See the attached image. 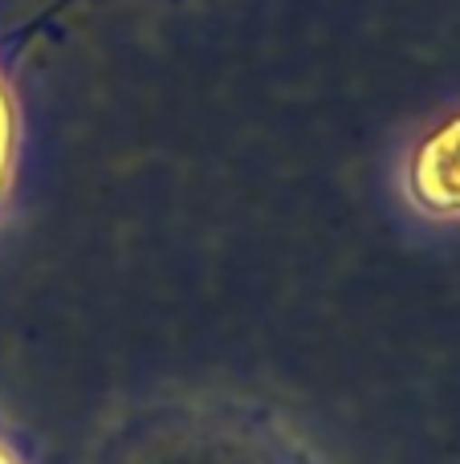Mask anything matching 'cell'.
Masks as SVG:
<instances>
[{"instance_id":"6da1fadb","label":"cell","mask_w":460,"mask_h":464,"mask_svg":"<svg viewBox=\"0 0 460 464\" xmlns=\"http://www.w3.org/2000/svg\"><path fill=\"white\" fill-rule=\"evenodd\" d=\"M412 192L432 212H460V119L420 147L412 163Z\"/></svg>"},{"instance_id":"7a4b0ae2","label":"cell","mask_w":460,"mask_h":464,"mask_svg":"<svg viewBox=\"0 0 460 464\" xmlns=\"http://www.w3.org/2000/svg\"><path fill=\"white\" fill-rule=\"evenodd\" d=\"M13 106H8V94L0 86V200L8 192V176H13Z\"/></svg>"},{"instance_id":"3957f363","label":"cell","mask_w":460,"mask_h":464,"mask_svg":"<svg viewBox=\"0 0 460 464\" xmlns=\"http://www.w3.org/2000/svg\"><path fill=\"white\" fill-rule=\"evenodd\" d=\"M0 464H21V460H16V452H13V449H8V444H5V440H0Z\"/></svg>"}]
</instances>
